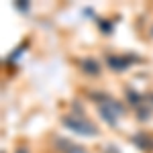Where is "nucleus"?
Masks as SVG:
<instances>
[{"mask_svg":"<svg viewBox=\"0 0 153 153\" xmlns=\"http://www.w3.org/2000/svg\"><path fill=\"white\" fill-rule=\"evenodd\" d=\"M16 153H27V151H23V149H19V151H16Z\"/></svg>","mask_w":153,"mask_h":153,"instance_id":"423d86ee","label":"nucleus"},{"mask_svg":"<svg viewBox=\"0 0 153 153\" xmlns=\"http://www.w3.org/2000/svg\"><path fill=\"white\" fill-rule=\"evenodd\" d=\"M63 125H65L68 129H71L74 133H78V135H96V133H98L96 127H92L90 123H86V120H82V118L65 117L63 118Z\"/></svg>","mask_w":153,"mask_h":153,"instance_id":"f257e3e1","label":"nucleus"},{"mask_svg":"<svg viewBox=\"0 0 153 153\" xmlns=\"http://www.w3.org/2000/svg\"><path fill=\"white\" fill-rule=\"evenodd\" d=\"M84 70L86 71H90V74H92V76H96V74H98V65H96V61H90V59H86V61H84Z\"/></svg>","mask_w":153,"mask_h":153,"instance_id":"20e7f679","label":"nucleus"},{"mask_svg":"<svg viewBox=\"0 0 153 153\" xmlns=\"http://www.w3.org/2000/svg\"><path fill=\"white\" fill-rule=\"evenodd\" d=\"M108 63L112 65V70H127V61L120 57H108Z\"/></svg>","mask_w":153,"mask_h":153,"instance_id":"f03ea898","label":"nucleus"},{"mask_svg":"<svg viewBox=\"0 0 153 153\" xmlns=\"http://www.w3.org/2000/svg\"><path fill=\"white\" fill-rule=\"evenodd\" d=\"M65 153H86V151H84L82 147H70V149H68Z\"/></svg>","mask_w":153,"mask_h":153,"instance_id":"39448f33","label":"nucleus"},{"mask_svg":"<svg viewBox=\"0 0 153 153\" xmlns=\"http://www.w3.org/2000/svg\"><path fill=\"white\" fill-rule=\"evenodd\" d=\"M100 114H102V118L108 120L110 125H117V118H114V114H112V110H108V108H104V106H100Z\"/></svg>","mask_w":153,"mask_h":153,"instance_id":"7ed1b4c3","label":"nucleus"}]
</instances>
